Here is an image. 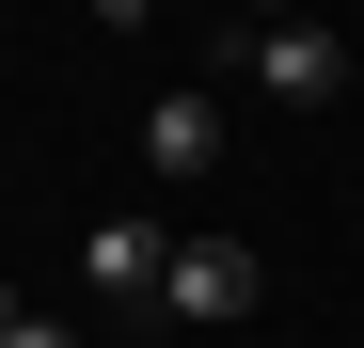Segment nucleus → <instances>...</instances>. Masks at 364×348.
Returning <instances> with one entry per match:
<instances>
[{
  "instance_id": "f257e3e1",
  "label": "nucleus",
  "mask_w": 364,
  "mask_h": 348,
  "mask_svg": "<svg viewBox=\"0 0 364 348\" xmlns=\"http://www.w3.org/2000/svg\"><path fill=\"white\" fill-rule=\"evenodd\" d=\"M254 95L333 111V95H348V32H317V16H254Z\"/></svg>"
},
{
  "instance_id": "f03ea898",
  "label": "nucleus",
  "mask_w": 364,
  "mask_h": 348,
  "mask_svg": "<svg viewBox=\"0 0 364 348\" xmlns=\"http://www.w3.org/2000/svg\"><path fill=\"white\" fill-rule=\"evenodd\" d=\"M254 285H269V269L237 254V238H174V269H159V301L191 317V332H222V317H254Z\"/></svg>"
},
{
  "instance_id": "7ed1b4c3",
  "label": "nucleus",
  "mask_w": 364,
  "mask_h": 348,
  "mask_svg": "<svg viewBox=\"0 0 364 348\" xmlns=\"http://www.w3.org/2000/svg\"><path fill=\"white\" fill-rule=\"evenodd\" d=\"M159 269H174V238H159L143 206H111L95 238H80V285H95V301H159Z\"/></svg>"
},
{
  "instance_id": "20e7f679",
  "label": "nucleus",
  "mask_w": 364,
  "mask_h": 348,
  "mask_svg": "<svg viewBox=\"0 0 364 348\" xmlns=\"http://www.w3.org/2000/svg\"><path fill=\"white\" fill-rule=\"evenodd\" d=\"M206 158H222V111L206 95H159L143 111V174H159V190H206Z\"/></svg>"
},
{
  "instance_id": "39448f33",
  "label": "nucleus",
  "mask_w": 364,
  "mask_h": 348,
  "mask_svg": "<svg viewBox=\"0 0 364 348\" xmlns=\"http://www.w3.org/2000/svg\"><path fill=\"white\" fill-rule=\"evenodd\" d=\"M0 348H80V332H64V317H32V301H16V317H0Z\"/></svg>"
},
{
  "instance_id": "423d86ee",
  "label": "nucleus",
  "mask_w": 364,
  "mask_h": 348,
  "mask_svg": "<svg viewBox=\"0 0 364 348\" xmlns=\"http://www.w3.org/2000/svg\"><path fill=\"white\" fill-rule=\"evenodd\" d=\"M237 16H285V0H237Z\"/></svg>"
}]
</instances>
